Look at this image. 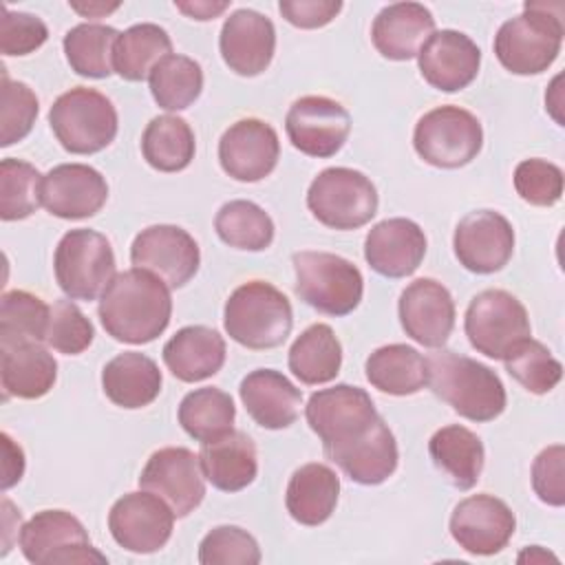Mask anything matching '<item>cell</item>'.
<instances>
[{
    "label": "cell",
    "instance_id": "obj_53",
    "mask_svg": "<svg viewBox=\"0 0 565 565\" xmlns=\"http://www.w3.org/2000/svg\"><path fill=\"white\" fill-rule=\"evenodd\" d=\"M174 7L185 13L188 18L192 20H214L216 15H221L225 9H230V2L227 0H221V2H210V0H192V2H174Z\"/></svg>",
    "mask_w": 565,
    "mask_h": 565
},
{
    "label": "cell",
    "instance_id": "obj_40",
    "mask_svg": "<svg viewBox=\"0 0 565 565\" xmlns=\"http://www.w3.org/2000/svg\"><path fill=\"white\" fill-rule=\"evenodd\" d=\"M214 230L225 245L245 252L267 249L276 232L271 216L260 205L245 199L221 205L214 216Z\"/></svg>",
    "mask_w": 565,
    "mask_h": 565
},
{
    "label": "cell",
    "instance_id": "obj_25",
    "mask_svg": "<svg viewBox=\"0 0 565 565\" xmlns=\"http://www.w3.org/2000/svg\"><path fill=\"white\" fill-rule=\"evenodd\" d=\"M329 461L340 466V470L360 486H380L395 470L399 461L397 441L382 417L358 439L342 446L324 448Z\"/></svg>",
    "mask_w": 565,
    "mask_h": 565
},
{
    "label": "cell",
    "instance_id": "obj_19",
    "mask_svg": "<svg viewBox=\"0 0 565 565\" xmlns=\"http://www.w3.org/2000/svg\"><path fill=\"white\" fill-rule=\"evenodd\" d=\"M278 157V132L256 117L234 121L218 141V161L223 172L243 183H256L269 177Z\"/></svg>",
    "mask_w": 565,
    "mask_h": 565
},
{
    "label": "cell",
    "instance_id": "obj_11",
    "mask_svg": "<svg viewBox=\"0 0 565 565\" xmlns=\"http://www.w3.org/2000/svg\"><path fill=\"white\" fill-rule=\"evenodd\" d=\"M463 329L472 349L492 360H503L532 333L527 309L505 289L479 291L466 309Z\"/></svg>",
    "mask_w": 565,
    "mask_h": 565
},
{
    "label": "cell",
    "instance_id": "obj_36",
    "mask_svg": "<svg viewBox=\"0 0 565 565\" xmlns=\"http://www.w3.org/2000/svg\"><path fill=\"white\" fill-rule=\"evenodd\" d=\"M168 55H172L168 31L159 24L141 22L119 33L113 51V68L128 82H141Z\"/></svg>",
    "mask_w": 565,
    "mask_h": 565
},
{
    "label": "cell",
    "instance_id": "obj_22",
    "mask_svg": "<svg viewBox=\"0 0 565 565\" xmlns=\"http://www.w3.org/2000/svg\"><path fill=\"white\" fill-rule=\"evenodd\" d=\"M218 49L223 62L236 75H260L276 51L274 22L254 9H236L223 22Z\"/></svg>",
    "mask_w": 565,
    "mask_h": 565
},
{
    "label": "cell",
    "instance_id": "obj_31",
    "mask_svg": "<svg viewBox=\"0 0 565 565\" xmlns=\"http://www.w3.org/2000/svg\"><path fill=\"white\" fill-rule=\"evenodd\" d=\"M340 497V479L327 463L300 466L285 492V505L294 521L300 525H322L335 510Z\"/></svg>",
    "mask_w": 565,
    "mask_h": 565
},
{
    "label": "cell",
    "instance_id": "obj_42",
    "mask_svg": "<svg viewBox=\"0 0 565 565\" xmlns=\"http://www.w3.org/2000/svg\"><path fill=\"white\" fill-rule=\"evenodd\" d=\"M152 99L163 110H185L203 90V68L188 55L172 53L163 57L150 73Z\"/></svg>",
    "mask_w": 565,
    "mask_h": 565
},
{
    "label": "cell",
    "instance_id": "obj_3",
    "mask_svg": "<svg viewBox=\"0 0 565 565\" xmlns=\"http://www.w3.org/2000/svg\"><path fill=\"white\" fill-rule=\"evenodd\" d=\"M561 4L525 2L523 13L505 20L494 35V55L514 75H539L561 53Z\"/></svg>",
    "mask_w": 565,
    "mask_h": 565
},
{
    "label": "cell",
    "instance_id": "obj_29",
    "mask_svg": "<svg viewBox=\"0 0 565 565\" xmlns=\"http://www.w3.org/2000/svg\"><path fill=\"white\" fill-rule=\"evenodd\" d=\"M199 459L205 479L223 492H238L258 475L256 446L243 430H230L214 441L201 444Z\"/></svg>",
    "mask_w": 565,
    "mask_h": 565
},
{
    "label": "cell",
    "instance_id": "obj_52",
    "mask_svg": "<svg viewBox=\"0 0 565 565\" xmlns=\"http://www.w3.org/2000/svg\"><path fill=\"white\" fill-rule=\"evenodd\" d=\"M2 448H4V479H2V490H9L13 483H18L24 475V452L22 448L7 435L2 433Z\"/></svg>",
    "mask_w": 565,
    "mask_h": 565
},
{
    "label": "cell",
    "instance_id": "obj_8",
    "mask_svg": "<svg viewBox=\"0 0 565 565\" xmlns=\"http://www.w3.org/2000/svg\"><path fill=\"white\" fill-rule=\"evenodd\" d=\"M53 271L71 300H95L117 276L113 245L95 230H71L55 247Z\"/></svg>",
    "mask_w": 565,
    "mask_h": 565
},
{
    "label": "cell",
    "instance_id": "obj_37",
    "mask_svg": "<svg viewBox=\"0 0 565 565\" xmlns=\"http://www.w3.org/2000/svg\"><path fill=\"white\" fill-rule=\"evenodd\" d=\"M196 141L190 124L177 115L150 119L141 135V154L159 172H181L194 159Z\"/></svg>",
    "mask_w": 565,
    "mask_h": 565
},
{
    "label": "cell",
    "instance_id": "obj_14",
    "mask_svg": "<svg viewBox=\"0 0 565 565\" xmlns=\"http://www.w3.org/2000/svg\"><path fill=\"white\" fill-rule=\"evenodd\" d=\"M285 130L296 150L307 157L327 159L349 139L351 115L331 97L305 95L289 106Z\"/></svg>",
    "mask_w": 565,
    "mask_h": 565
},
{
    "label": "cell",
    "instance_id": "obj_35",
    "mask_svg": "<svg viewBox=\"0 0 565 565\" xmlns=\"http://www.w3.org/2000/svg\"><path fill=\"white\" fill-rule=\"evenodd\" d=\"M287 362L302 384H327L340 373L342 344L329 324L316 322L294 340Z\"/></svg>",
    "mask_w": 565,
    "mask_h": 565
},
{
    "label": "cell",
    "instance_id": "obj_21",
    "mask_svg": "<svg viewBox=\"0 0 565 565\" xmlns=\"http://www.w3.org/2000/svg\"><path fill=\"white\" fill-rule=\"evenodd\" d=\"M108 199V183L86 163H60L42 181V205L66 221L95 216Z\"/></svg>",
    "mask_w": 565,
    "mask_h": 565
},
{
    "label": "cell",
    "instance_id": "obj_38",
    "mask_svg": "<svg viewBox=\"0 0 565 565\" xmlns=\"http://www.w3.org/2000/svg\"><path fill=\"white\" fill-rule=\"evenodd\" d=\"M236 406L230 393L216 386L190 391L179 404V424L196 441H214L234 430Z\"/></svg>",
    "mask_w": 565,
    "mask_h": 565
},
{
    "label": "cell",
    "instance_id": "obj_33",
    "mask_svg": "<svg viewBox=\"0 0 565 565\" xmlns=\"http://www.w3.org/2000/svg\"><path fill=\"white\" fill-rule=\"evenodd\" d=\"M0 377L4 397L38 399L53 388L57 380V362L40 342L18 344L2 349Z\"/></svg>",
    "mask_w": 565,
    "mask_h": 565
},
{
    "label": "cell",
    "instance_id": "obj_17",
    "mask_svg": "<svg viewBox=\"0 0 565 565\" xmlns=\"http://www.w3.org/2000/svg\"><path fill=\"white\" fill-rule=\"evenodd\" d=\"M516 530L510 505L492 494H472L459 501L450 514V534L455 543L475 556L501 552Z\"/></svg>",
    "mask_w": 565,
    "mask_h": 565
},
{
    "label": "cell",
    "instance_id": "obj_34",
    "mask_svg": "<svg viewBox=\"0 0 565 565\" xmlns=\"http://www.w3.org/2000/svg\"><path fill=\"white\" fill-rule=\"evenodd\" d=\"M366 380L373 388L388 395H415L428 382L426 358L408 344H386L375 349L364 364Z\"/></svg>",
    "mask_w": 565,
    "mask_h": 565
},
{
    "label": "cell",
    "instance_id": "obj_12",
    "mask_svg": "<svg viewBox=\"0 0 565 565\" xmlns=\"http://www.w3.org/2000/svg\"><path fill=\"white\" fill-rule=\"evenodd\" d=\"M305 417L309 428L322 439L324 450L358 439L377 422L380 415L364 388L335 384L311 393L305 406Z\"/></svg>",
    "mask_w": 565,
    "mask_h": 565
},
{
    "label": "cell",
    "instance_id": "obj_24",
    "mask_svg": "<svg viewBox=\"0 0 565 565\" xmlns=\"http://www.w3.org/2000/svg\"><path fill=\"white\" fill-rule=\"evenodd\" d=\"M426 256V234L411 218H384L364 238V258L373 271L386 278L411 276Z\"/></svg>",
    "mask_w": 565,
    "mask_h": 565
},
{
    "label": "cell",
    "instance_id": "obj_47",
    "mask_svg": "<svg viewBox=\"0 0 565 565\" xmlns=\"http://www.w3.org/2000/svg\"><path fill=\"white\" fill-rule=\"evenodd\" d=\"M93 335H95L93 322L84 316V311L71 298L53 302L49 329L44 338V342L51 349L64 355H79L90 347Z\"/></svg>",
    "mask_w": 565,
    "mask_h": 565
},
{
    "label": "cell",
    "instance_id": "obj_18",
    "mask_svg": "<svg viewBox=\"0 0 565 565\" xmlns=\"http://www.w3.org/2000/svg\"><path fill=\"white\" fill-rule=\"evenodd\" d=\"M452 247L459 265L472 274H494L514 252L512 223L494 210L468 212L455 227Z\"/></svg>",
    "mask_w": 565,
    "mask_h": 565
},
{
    "label": "cell",
    "instance_id": "obj_55",
    "mask_svg": "<svg viewBox=\"0 0 565 565\" xmlns=\"http://www.w3.org/2000/svg\"><path fill=\"white\" fill-rule=\"evenodd\" d=\"M525 561H530V563H547V561H554V563H558V558H556L554 554L545 552L541 545H532V547H525V550L519 554V563H525Z\"/></svg>",
    "mask_w": 565,
    "mask_h": 565
},
{
    "label": "cell",
    "instance_id": "obj_32",
    "mask_svg": "<svg viewBox=\"0 0 565 565\" xmlns=\"http://www.w3.org/2000/svg\"><path fill=\"white\" fill-rule=\"evenodd\" d=\"M428 452L435 463V468L457 488V490H470L477 486L486 450L481 439L461 424H448L428 441Z\"/></svg>",
    "mask_w": 565,
    "mask_h": 565
},
{
    "label": "cell",
    "instance_id": "obj_51",
    "mask_svg": "<svg viewBox=\"0 0 565 565\" xmlns=\"http://www.w3.org/2000/svg\"><path fill=\"white\" fill-rule=\"evenodd\" d=\"M278 11L298 29H320L329 24L340 11V0H280Z\"/></svg>",
    "mask_w": 565,
    "mask_h": 565
},
{
    "label": "cell",
    "instance_id": "obj_13",
    "mask_svg": "<svg viewBox=\"0 0 565 565\" xmlns=\"http://www.w3.org/2000/svg\"><path fill=\"white\" fill-rule=\"evenodd\" d=\"M139 488L161 497L177 519L194 512L205 497V475L199 455L183 446H166L150 455Z\"/></svg>",
    "mask_w": 565,
    "mask_h": 565
},
{
    "label": "cell",
    "instance_id": "obj_49",
    "mask_svg": "<svg viewBox=\"0 0 565 565\" xmlns=\"http://www.w3.org/2000/svg\"><path fill=\"white\" fill-rule=\"evenodd\" d=\"M49 38L46 24L24 11H11L9 7L2 9L0 20V51L2 55H29L38 51Z\"/></svg>",
    "mask_w": 565,
    "mask_h": 565
},
{
    "label": "cell",
    "instance_id": "obj_23",
    "mask_svg": "<svg viewBox=\"0 0 565 565\" xmlns=\"http://www.w3.org/2000/svg\"><path fill=\"white\" fill-rule=\"evenodd\" d=\"M422 77L437 90L455 93L472 84L481 66L479 46L461 31L441 29L433 33L417 53Z\"/></svg>",
    "mask_w": 565,
    "mask_h": 565
},
{
    "label": "cell",
    "instance_id": "obj_44",
    "mask_svg": "<svg viewBox=\"0 0 565 565\" xmlns=\"http://www.w3.org/2000/svg\"><path fill=\"white\" fill-rule=\"evenodd\" d=\"M505 371L530 393L545 395L550 393L563 377L561 362L552 355V351L532 338L521 340L510 353L503 358Z\"/></svg>",
    "mask_w": 565,
    "mask_h": 565
},
{
    "label": "cell",
    "instance_id": "obj_20",
    "mask_svg": "<svg viewBox=\"0 0 565 565\" xmlns=\"http://www.w3.org/2000/svg\"><path fill=\"white\" fill-rule=\"evenodd\" d=\"M397 313L406 335L428 349L444 347L455 329V300L435 278L413 280L399 296Z\"/></svg>",
    "mask_w": 565,
    "mask_h": 565
},
{
    "label": "cell",
    "instance_id": "obj_5",
    "mask_svg": "<svg viewBox=\"0 0 565 565\" xmlns=\"http://www.w3.org/2000/svg\"><path fill=\"white\" fill-rule=\"evenodd\" d=\"M49 124L60 146L71 154H95L113 143L119 119L113 102L86 86L62 93L51 110Z\"/></svg>",
    "mask_w": 565,
    "mask_h": 565
},
{
    "label": "cell",
    "instance_id": "obj_28",
    "mask_svg": "<svg viewBox=\"0 0 565 565\" xmlns=\"http://www.w3.org/2000/svg\"><path fill=\"white\" fill-rule=\"evenodd\" d=\"M225 353L223 335L205 324L179 329L161 351L168 371L188 384L216 375L225 364Z\"/></svg>",
    "mask_w": 565,
    "mask_h": 565
},
{
    "label": "cell",
    "instance_id": "obj_43",
    "mask_svg": "<svg viewBox=\"0 0 565 565\" xmlns=\"http://www.w3.org/2000/svg\"><path fill=\"white\" fill-rule=\"evenodd\" d=\"M40 170L22 159L7 157L0 161V218L22 221L42 205Z\"/></svg>",
    "mask_w": 565,
    "mask_h": 565
},
{
    "label": "cell",
    "instance_id": "obj_26",
    "mask_svg": "<svg viewBox=\"0 0 565 565\" xmlns=\"http://www.w3.org/2000/svg\"><path fill=\"white\" fill-rule=\"evenodd\" d=\"M435 33L433 13L419 2H395L384 7L371 26L377 53L393 62L417 57L426 40Z\"/></svg>",
    "mask_w": 565,
    "mask_h": 565
},
{
    "label": "cell",
    "instance_id": "obj_15",
    "mask_svg": "<svg viewBox=\"0 0 565 565\" xmlns=\"http://www.w3.org/2000/svg\"><path fill=\"white\" fill-rule=\"evenodd\" d=\"M174 512L157 494L128 492L108 512V530L115 543L135 554L159 552L172 536Z\"/></svg>",
    "mask_w": 565,
    "mask_h": 565
},
{
    "label": "cell",
    "instance_id": "obj_9",
    "mask_svg": "<svg viewBox=\"0 0 565 565\" xmlns=\"http://www.w3.org/2000/svg\"><path fill=\"white\" fill-rule=\"evenodd\" d=\"M413 146L426 163L455 170L477 159L483 146V128L470 110L446 104L419 117Z\"/></svg>",
    "mask_w": 565,
    "mask_h": 565
},
{
    "label": "cell",
    "instance_id": "obj_10",
    "mask_svg": "<svg viewBox=\"0 0 565 565\" xmlns=\"http://www.w3.org/2000/svg\"><path fill=\"white\" fill-rule=\"evenodd\" d=\"M20 552L33 565L108 563L77 516L66 510L35 512L20 527Z\"/></svg>",
    "mask_w": 565,
    "mask_h": 565
},
{
    "label": "cell",
    "instance_id": "obj_7",
    "mask_svg": "<svg viewBox=\"0 0 565 565\" xmlns=\"http://www.w3.org/2000/svg\"><path fill=\"white\" fill-rule=\"evenodd\" d=\"M373 181L353 168H327L307 190L309 212L331 230H358L377 214Z\"/></svg>",
    "mask_w": 565,
    "mask_h": 565
},
{
    "label": "cell",
    "instance_id": "obj_1",
    "mask_svg": "<svg viewBox=\"0 0 565 565\" xmlns=\"http://www.w3.org/2000/svg\"><path fill=\"white\" fill-rule=\"evenodd\" d=\"M97 313L106 333L117 342H152L170 324V287L139 267L119 271L104 289Z\"/></svg>",
    "mask_w": 565,
    "mask_h": 565
},
{
    "label": "cell",
    "instance_id": "obj_39",
    "mask_svg": "<svg viewBox=\"0 0 565 565\" xmlns=\"http://www.w3.org/2000/svg\"><path fill=\"white\" fill-rule=\"evenodd\" d=\"M119 38V31L108 24H95V22H82L66 31L62 46L68 66L90 79H104L108 77L113 68V51L115 42Z\"/></svg>",
    "mask_w": 565,
    "mask_h": 565
},
{
    "label": "cell",
    "instance_id": "obj_2",
    "mask_svg": "<svg viewBox=\"0 0 565 565\" xmlns=\"http://www.w3.org/2000/svg\"><path fill=\"white\" fill-rule=\"evenodd\" d=\"M430 391L470 422H492L505 411L501 377L486 364L441 349L426 358Z\"/></svg>",
    "mask_w": 565,
    "mask_h": 565
},
{
    "label": "cell",
    "instance_id": "obj_41",
    "mask_svg": "<svg viewBox=\"0 0 565 565\" xmlns=\"http://www.w3.org/2000/svg\"><path fill=\"white\" fill-rule=\"evenodd\" d=\"M51 307L24 289L4 291L0 298V340L2 349L26 342H44Z\"/></svg>",
    "mask_w": 565,
    "mask_h": 565
},
{
    "label": "cell",
    "instance_id": "obj_27",
    "mask_svg": "<svg viewBox=\"0 0 565 565\" xmlns=\"http://www.w3.org/2000/svg\"><path fill=\"white\" fill-rule=\"evenodd\" d=\"M241 402L249 417L269 430H280L298 419L302 393L280 371L256 369L241 380Z\"/></svg>",
    "mask_w": 565,
    "mask_h": 565
},
{
    "label": "cell",
    "instance_id": "obj_4",
    "mask_svg": "<svg viewBox=\"0 0 565 565\" xmlns=\"http://www.w3.org/2000/svg\"><path fill=\"white\" fill-rule=\"evenodd\" d=\"M223 327L241 347L252 351L276 349L291 333V302L271 282L247 280L225 300Z\"/></svg>",
    "mask_w": 565,
    "mask_h": 565
},
{
    "label": "cell",
    "instance_id": "obj_50",
    "mask_svg": "<svg viewBox=\"0 0 565 565\" xmlns=\"http://www.w3.org/2000/svg\"><path fill=\"white\" fill-rule=\"evenodd\" d=\"M565 446L552 444L543 448L532 463V488L536 497L554 508L565 503Z\"/></svg>",
    "mask_w": 565,
    "mask_h": 565
},
{
    "label": "cell",
    "instance_id": "obj_30",
    "mask_svg": "<svg viewBox=\"0 0 565 565\" xmlns=\"http://www.w3.org/2000/svg\"><path fill=\"white\" fill-rule=\"evenodd\" d=\"M161 371L157 362L137 351H124L106 362L102 371L104 395L119 408H143L161 393Z\"/></svg>",
    "mask_w": 565,
    "mask_h": 565
},
{
    "label": "cell",
    "instance_id": "obj_6",
    "mask_svg": "<svg viewBox=\"0 0 565 565\" xmlns=\"http://www.w3.org/2000/svg\"><path fill=\"white\" fill-rule=\"evenodd\" d=\"M296 294L309 307L327 316L351 313L364 294L362 271L347 258L331 252H296Z\"/></svg>",
    "mask_w": 565,
    "mask_h": 565
},
{
    "label": "cell",
    "instance_id": "obj_45",
    "mask_svg": "<svg viewBox=\"0 0 565 565\" xmlns=\"http://www.w3.org/2000/svg\"><path fill=\"white\" fill-rule=\"evenodd\" d=\"M201 565H256L260 547L256 539L238 525H218L199 543Z\"/></svg>",
    "mask_w": 565,
    "mask_h": 565
},
{
    "label": "cell",
    "instance_id": "obj_16",
    "mask_svg": "<svg viewBox=\"0 0 565 565\" xmlns=\"http://www.w3.org/2000/svg\"><path fill=\"white\" fill-rule=\"evenodd\" d=\"M130 260L161 278L170 289H179L194 278L201 252L192 234L179 225H150L130 245Z\"/></svg>",
    "mask_w": 565,
    "mask_h": 565
},
{
    "label": "cell",
    "instance_id": "obj_54",
    "mask_svg": "<svg viewBox=\"0 0 565 565\" xmlns=\"http://www.w3.org/2000/svg\"><path fill=\"white\" fill-rule=\"evenodd\" d=\"M71 9L82 13L84 18H102L115 9H119V2L106 4V2H88V4H79V2H71Z\"/></svg>",
    "mask_w": 565,
    "mask_h": 565
},
{
    "label": "cell",
    "instance_id": "obj_48",
    "mask_svg": "<svg viewBox=\"0 0 565 565\" xmlns=\"http://www.w3.org/2000/svg\"><path fill=\"white\" fill-rule=\"evenodd\" d=\"M514 190L516 194L539 207H550L563 196V170L545 159H523L514 168Z\"/></svg>",
    "mask_w": 565,
    "mask_h": 565
},
{
    "label": "cell",
    "instance_id": "obj_46",
    "mask_svg": "<svg viewBox=\"0 0 565 565\" xmlns=\"http://www.w3.org/2000/svg\"><path fill=\"white\" fill-rule=\"evenodd\" d=\"M38 97L35 93L24 84V82H15L9 79L7 71L2 68V130H0V146L9 148L15 141H22L35 119H38Z\"/></svg>",
    "mask_w": 565,
    "mask_h": 565
}]
</instances>
